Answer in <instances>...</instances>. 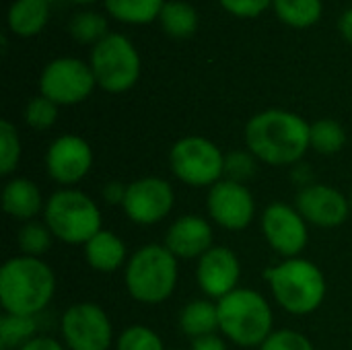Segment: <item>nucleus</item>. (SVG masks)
<instances>
[{
  "mask_svg": "<svg viewBox=\"0 0 352 350\" xmlns=\"http://www.w3.org/2000/svg\"><path fill=\"white\" fill-rule=\"evenodd\" d=\"M311 124L301 116L285 109H266L256 113L245 126L248 151L272 167L295 165L311 149Z\"/></svg>",
  "mask_w": 352,
  "mask_h": 350,
  "instance_id": "obj_1",
  "label": "nucleus"
},
{
  "mask_svg": "<svg viewBox=\"0 0 352 350\" xmlns=\"http://www.w3.org/2000/svg\"><path fill=\"white\" fill-rule=\"evenodd\" d=\"M56 293L54 270L31 256H14L0 268V305L4 314L35 318Z\"/></svg>",
  "mask_w": 352,
  "mask_h": 350,
  "instance_id": "obj_2",
  "label": "nucleus"
},
{
  "mask_svg": "<svg viewBox=\"0 0 352 350\" xmlns=\"http://www.w3.org/2000/svg\"><path fill=\"white\" fill-rule=\"evenodd\" d=\"M179 278L177 258L159 243L138 248L124 266V283L130 297L144 305L165 303Z\"/></svg>",
  "mask_w": 352,
  "mask_h": 350,
  "instance_id": "obj_3",
  "label": "nucleus"
},
{
  "mask_svg": "<svg viewBox=\"0 0 352 350\" xmlns=\"http://www.w3.org/2000/svg\"><path fill=\"white\" fill-rule=\"evenodd\" d=\"M219 330L233 344L243 349H260L274 332V316L270 303L254 289H235L217 301Z\"/></svg>",
  "mask_w": 352,
  "mask_h": 350,
  "instance_id": "obj_4",
  "label": "nucleus"
},
{
  "mask_svg": "<svg viewBox=\"0 0 352 350\" xmlns=\"http://www.w3.org/2000/svg\"><path fill=\"white\" fill-rule=\"evenodd\" d=\"M264 276L270 283L274 301L293 316L314 314L326 299L324 272L305 258H291L268 268Z\"/></svg>",
  "mask_w": 352,
  "mask_h": 350,
  "instance_id": "obj_5",
  "label": "nucleus"
},
{
  "mask_svg": "<svg viewBox=\"0 0 352 350\" xmlns=\"http://www.w3.org/2000/svg\"><path fill=\"white\" fill-rule=\"evenodd\" d=\"M43 223L56 239L70 245H85L101 231V210L85 192L64 188L47 198Z\"/></svg>",
  "mask_w": 352,
  "mask_h": 350,
  "instance_id": "obj_6",
  "label": "nucleus"
},
{
  "mask_svg": "<svg viewBox=\"0 0 352 350\" xmlns=\"http://www.w3.org/2000/svg\"><path fill=\"white\" fill-rule=\"evenodd\" d=\"M173 175L192 188H212L225 175L223 151L204 136L179 138L169 151Z\"/></svg>",
  "mask_w": 352,
  "mask_h": 350,
  "instance_id": "obj_7",
  "label": "nucleus"
},
{
  "mask_svg": "<svg viewBox=\"0 0 352 350\" xmlns=\"http://www.w3.org/2000/svg\"><path fill=\"white\" fill-rule=\"evenodd\" d=\"M91 70L103 91L124 93L138 80L140 58L124 35L109 33L99 43H95L91 52Z\"/></svg>",
  "mask_w": 352,
  "mask_h": 350,
  "instance_id": "obj_8",
  "label": "nucleus"
},
{
  "mask_svg": "<svg viewBox=\"0 0 352 350\" xmlns=\"http://www.w3.org/2000/svg\"><path fill=\"white\" fill-rule=\"evenodd\" d=\"M60 332L68 350H109L113 342L111 320L95 303L70 305L62 316Z\"/></svg>",
  "mask_w": 352,
  "mask_h": 350,
  "instance_id": "obj_9",
  "label": "nucleus"
},
{
  "mask_svg": "<svg viewBox=\"0 0 352 350\" xmlns=\"http://www.w3.org/2000/svg\"><path fill=\"white\" fill-rule=\"evenodd\" d=\"M95 85L97 80L91 66L76 58H58L50 62L39 78L41 95L56 105H76L85 101Z\"/></svg>",
  "mask_w": 352,
  "mask_h": 350,
  "instance_id": "obj_10",
  "label": "nucleus"
},
{
  "mask_svg": "<svg viewBox=\"0 0 352 350\" xmlns=\"http://www.w3.org/2000/svg\"><path fill=\"white\" fill-rule=\"evenodd\" d=\"M175 192L171 184L163 177L148 175L128 184L122 208L132 223L148 227L161 223L171 212Z\"/></svg>",
  "mask_w": 352,
  "mask_h": 350,
  "instance_id": "obj_11",
  "label": "nucleus"
},
{
  "mask_svg": "<svg viewBox=\"0 0 352 350\" xmlns=\"http://www.w3.org/2000/svg\"><path fill=\"white\" fill-rule=\"evenodd\" d=\"M208 217L227 231H243L256 217V200L250 188L235 179H221L208 190Z\"/></svg>",
  "mask_w": 352,
  "mask_h": 350,
  "instance_id": "obj_12",
  "label": "nucleus"
},
{
  "mask_svg": "<svg viewBox=\"0 0 352 350\" xmlns=\"http://www.w3.org/2000/svg\"><path fill=\"white\" fill-rule=\"evenodd\" d=\"M262 231L268 245L285 260L299 258L309 241L307 221L295 206L283 202L266 206L262 215Z\"/></svg>",
  "mask_w": 352,
  "mask_h": 350,
  "instance_id": "obj_13",
  "label": "nucleus"
},
{
  "mask_svg": "<svg viewBox=\"0 0 352 350\" xmlns=\"http://www.w3.org/2000/svg\"><path fill=\"white\" fill-rule=\"evenodd\" d=\"M93 167V151L89 142L76 134L58 136L45 153V171L60 186L78 184Z\"/></svg>",
  "mask_w": 352,
  "mask_h": 350,
  "instance_id": "obj_14",
  "label": "nucleus"
},
{
  "mask_svg": "<svg viewBox=\"0 0 352 350\" xmlns=\"http://www.w3.org/2000/svg\"><path fill=\"white\" fill-rule=\"evenodd\" d=\"M295 208L301 217L324 229L340 227L351 215V200L336 188L326 184H307L295 196Z\"/></svg>",
  "mask_w": 352,
  "mask_h": 350,
  "instance_id": "obj_15",
  "label": "nucleus"
},
{
  "mask_svg": "<svg viewBox=\"0 0 352 350\" xmlns=\"http://www.w3.org/2000/svg\"><path fill=\"white\" fill-rule=\"evenodd\" d=\"M241 276V264L237 256L225 248L214 245L210 248L200 260L196 268V281L202 293L210 299H223L237 289Z\"/></svg>",
  "mask_w": 352,
  "mask_h": 350,
  "instance_id": "obj_16",
  "label": "nucleus"
},
{
  "mask_svg": "<svg viewBox=\"0 0 352 350\" xmlns=\"http://www.w3.org/2000/svg\"><path fill=\"white\" fill-rule=\"evenodd\" d=\"M163 245L177 260H200L210 248H214L212 225L198 215H184L169 225Z\"/></svg>",
  "mask_w": 352,
  "mask_h": 350,
  "instance_id": "obj_17",
  "label": "nucleus"
},
{
  "mask_svg": "<svg viewBox=\"0 0 352 350\" xmlns=\"http://www.w3.org/2000/svg\"><path fill=\"white\" fill-rule=\"evenodd\" d=\"M2 208L8 217L16 221H33L39 212H43L45 204L39 188L27 177H12L2 188Z\"/></svg>",
  "mask_w": 352,
  "mask_h": 350,
  "instance_id": "obj_18",
  "label": "nucleus"
},
{
  "mask_svg": "<svg viewBox=\"0 0 352 350\" xmlns=\"http://www.w3.org/2000/svg\"><path fill=\"white\" fill-rule=\"evenodd\" d=\"M85 258L95 272H103V274L120 270L130 260L126 252V243L116 233L105 229H101L85 243Z\"/></svg>",
  "mask_w": 352,
  "mask_h": 350,
  "instance_id": "obj_19",
  "label": "nucleus"
},
{
  "mask_svg": "<svg viewBox=\"0 0 352 350\" xmlns=\"http://www.w3.org/2000/svg\"><path fill=\"white\" fill-rule=\"evenodd\" d=\"M179 330L190 336L192 340L214 334L219 330V311L217 303L208 299H196L190 301L179 311Z\"/></svg>",
  "mask_w": 352,
  "mask_h": 350,
  "instance_id": "obj_20",
  "label": "nucleus"
},
{
  "mask_svg": "<svg viewBox=\"0 0 352 350\" xmlns=\"http://www.w3.org/2000/svg\"><path fill=\"white\" fill-rule=\"evenodd\" d=\"M50 17L47 0H14L8 10V27L16 35L29 37L39 33Z\"/></svg>",
  "mask_w": 352,
  "mask_h": 350,
  "instance_id": "obj_21",
  "label": "nucleus"
},
{
  "mask_svg": "<svg viewBox=\"0 0 352 350\" xmlns=\"http://www.w3.org/2000/svg\"><path fill=\"white\" fill-rule=\"evenodd\" d=\"M161 25L173 37H190L198 27V12L192 4L182 0L165 2L161 10Z\"/></svg>",
  "mask_w": 352,
  "mask_h": 350,
  "instance_id": "obj_22",
  "label": "nucleus"
},
{
  "mask_svg": "<svg viewBox=\"0 0 352 350\" xmlns=\"http://www.w3.org/2000/svg\"><path fill=\"white\" fill-rule=\"evenodd\" d=\"M280 21L291 27H311L322 17V0H272Z\"/></svg>",
  "mask_w": 352,
  "mask_h": 350,
  "instance_id": "obj_23",
  "label": "nucleus"
},
{
  "mask_svg": "<svg viewBox=\"0 0 352 350\" xmlns=\"http://www.w3.org/2000/svg\"><path fill=\"white\" fill-rule=\"evenodd\" d=\"M163 6V0H105L109 14L124 23H148L161 14Z\"/></svg>",
  "mask_w": 352,
  "mask_h": 350,
  "instance_id": "obj_24",
  "label": "nucleus"
},
{
  "mask_svg": "<svg viewBox=\"0 0 352 350\" xmlns=\"http://www.w3.org/2000/svg\"><path fill=\"white\" fill-rule=\"evenodd\" d=\"M35 332H37L35 318L4 314L0 318V349L19 350L35 338Z\"/></svg>",
  "mask_w": 352,
  "mask_h": 350,
  "instance_id": "obj_25",
  "label": "nucleus"
},
{
  "mask_svg": "<svg viewBox=\"0 0 352 350\" xmlns=\"http://www.w3.org/2000/svg\"><path fill=\"white\" fill-rule=\"evenodd\" d=\"M309 144L320 155H336L346 144V130L336 120H318L311 124Z\"/></svg>",
  "mask_w": 352,
  "mask_h": 350,
  "instance_id": "obj_26",
  "label": "nucleus"
},
{
  "mask_svg": "<svg viewBox=\"0 0 352 350\" xmlns=\"http://www.w3.org/2000/svg\"><path fill=\"white\" fill-rule=\"evenodd\" d=\"M52 231L47 229L45 223H35L29 221L23 225V229L19 231L16 243L23 252V256H31V258H39L43 256L50 245H52Z\"/></svg>",
  "mask_w": 352,
  "mask_h": 350,
  "instance_id": "obj_27",
  "label": "nucleus"
},
{
  "mask_svg": "<svg viewBox=\"0 0 352 350\" xmlns=\"http://www.w3.org/2000/svg\"><path fill=\"white\" fill-rule=\"evenodd\" d=\"M107 21L97 12H78L70 21V33L80 43H99L105 37Z\"/></svg>",
  "mask_w": 352,
  "mask_h": 350,
  "instance_id": "obj_28",
  "label": "nucleus"
},
{
  "mask_svg": "<svg viewBox=\"0 0 352 350\" xmlns=\"http://www.w3.org/2000/svg\"><path fill=\"white\" fill-rule=\"evenodd\" d=\"M21 161V140L16 128L8 122H0V175H10Z\"/></svg>",
  "mask_w": 352,
  "mask_h": 350,
  "instance_id": "obj_29",
  "label": "nucleus"
},
{
  "mask_svg": "<svg viewBox=\"0 0 352 350\" xmlns=\"http://www.w3.org/2000/svg\"><path fill=\"white\" fill-rule=\"evenodd\" d=\"M116 350H165V344L153 328L130 326L118 336Z\"/></svg>",
  "mask_w": 352,
  "mask_h": 350,
  "instance_id": "obj_30",
  "label": "nucleus"
},
{
  "mask_svg": "<svg viewBox=\"0 0 352 350\" xmlns=\"http://www.w3.org/2000/svg\"><path fill=\"white\" fill-rule=\"evenodd\" d=\"M56 118H58V105L43 95L33 97L25 107V122L35 130H47L50 126L56 124Z\"/></svg>",
  "mask_w": 352,
  "mask_h": 350,
  "instance_id": "obj_31",
  "label": "nucleus"
},
{
  "mask_svg": "<svg viewBox=\"0 0 352 350\" xmlns=\"http://www.w3.org/2000/svg\"><path fill=\"white\" fill-rule=\"evenodd\" d=\"M260 350H316L311 340L307 336H303L301 332L295 330H274L264 344L260 347Z\"/></svg>",
  "mask_w": 352,
  "mask_h": 350,
  "instance_id": "obj_32",
  "label": "nucleus"
},
{
  "mask_svg": "<svg viewBox=\"0 0 352 350\" xmlns=\"http://www.w3.org/2000/svg\"><path fill=\"white\" fill-rule=\"evenodd\" d=\"M225 173L229 175V179L241 182L252 177L256 173V163H254V155L252 153H231L229 157H225Z\"/></svg>",
  "mask_w": 352,
  "mask_h": 350,
  "instance_id": "obj_33",
  "label": "nucleus"
},
{
  "mask_svg": "<svg viewBox=\"0 0 352 350\" xmlns=\"http://www.w3.org/2000/svg\"><path fill=\"white\" fill-rule=\"evenodd\" d=\"M272 0H221V4L237 17H258Z\"/></svg>",
  "mask_w": 352,
  "mask_h": 350,
  "instance_id": "obj_34",
  "label": "nucleus"
},
{
  "mask_svg": "<svg viewBox=\"0 0 352 350\" xmlns=\"http://www.w3.org/2000/svg\"><path fill=\"white\" fill-rule=\"evenodd\" d=\"M190 350H229L227 349V342L217 336V334H208V336H202V338H196L192 340V347Z\"/></svg>",
  "mask_w": 352,
  "mask_h": 350,
  "instance_id": "obj_35",
  "label": "nucleus"
},
{
  "mask_svg": "<svg viewBox=\"0 0 352 350\" xmlns=\"http://www.w3.org/2000/svg\"><path fill=\"white\" fill-rule=\"evenodd\" d=\"M126 188H128V186H124V184H120V182H109V184L103 188V198H105V202H107V204H120V206H122V202H124V198H126Z\"/></svg>",
  "mask_w": 352,
  "mask_h": 350,
  "instance_id": "obj_36",
  "label": "nucleus"
},
{
  "mask_svg": "<svg viewBox=\"0 0 352 350\" xmlns=\"http://www.w3.org/2000/svg\"><path fill=\"white\" fill-rule=\"evenodd\" d=\"M19 350H66V347L60 344L58 340L50 338V336H35L31 342H27Z\"/></svg>",
  "mask_w": 352,
  "mask_h": 350,
  "instance_id": "obj_37",
  "label": "nucleus"
},
{
  "mask_svg": "<svg viewBox=\"0 0 352 350\" xmlns=\"http://www.w3.org/2000/svg\"><path fill=\"white\" fill-rule=\"evenodd\" d=\"M340 33L349 43H352V8L346 10L340 19Z\"/></svg>",
  "mask_w": 352,
  "mask_h": 350,
  "instance_id": "obj_38",
  "label": "nucleus"
},
{
  "mask_svg": "<svg viewBox=\"0 0 352 350\" xmlns=\"http://www.w3.org/2000/svg\"><path fill=\"white\" fill-rule=\"evenodd\" d=\"M70 2H93V0H70Z\"/></svg>",
  "mask_w": 352,
  "mask_h": 350,
  "instance_id": "obj_39",
  "label": "nucleus"
},
{
  "mask_svg": "<svg viewBox=\"0 0 352 350\" xmlns=\"http://www.w3.org/2000/svg\"><path fill=\"white\" fill-rule=\"evenodd\" d=\"M349 200H351V212H352V194H351V198H349Z\"/></svg>",
  "mask_w": 352,
  "mask_h": 350,
  "instance_id": "obj_40",
  "label": "nucleus"
}]
</instances>
